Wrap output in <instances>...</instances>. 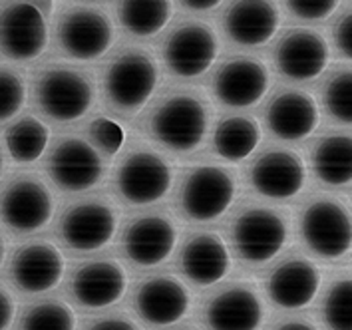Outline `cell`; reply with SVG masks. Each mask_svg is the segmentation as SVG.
Segmentation results:
<instances>
[{"label": "cell", "mask_w": 352, "mask_h": 330, "mask_svg": "<svg viewBox=\"0 0 352 330\" xmlns=\"http://www.w3.org/2000/svg\"><path fill=\"white\" fill-rule=\"evenodd\" d=\"M90 138L96 146L110 155L118 153L120 147L124 146V140H126L122 126L110 118H96L90 124Z\"/></svg>", "instance_id": "cell-34"}, {"label": "cell", "mask_w": 352, "mask_h": 330, "mask_svg": "<svg viewBox=\"0 0 352 330\" xmlns=\"http://www.w3.org/2000/svg\"><path fill=\"white\" fill-rule=\"evenodd\" d=\"M32 98L36 108L54 122H76L96 102L94 74L82 66L48 60L32 74Z\"/></svg>", "instance_id": "cell-2"}, {"label": "cell", "mask_w": 352, "mask_h": 330, "mask_svg": "<svg viewBox=\"0 0 352 330\" xmlns=\"http://www.w3.org/2000/svg\"><path fill=\"white\" fill-rule=\"evenodd\" d=\"M142 320L153 327H167L182 320L189 311V293L173 276H151L140 285L133 298Z\"/></svg>", "instance_id": "cell-21"}, {"label": "cell", "mask_w": 352, "mask_h": 330, "mask_svg": "<svg viewBox=\"0 0 352 330\" xmlns=\"http://www.w3.org/2000/svg\"><path fill=\"white\" fill-rule=\"evenodd\" d=\"M182 8L191 10V12H207L213 10L221 4L223 0H177Z\"/></svg>", "instance_id": "cell-39"}, {"label": "cell", "mask_w": 352, "mask_h": 330, "mask_svg": "<svg viewBox=\"0 0 352 330\" xmlns=\"http://www.w3.org/2000/svg\"><path fill=\"white\" fill-rule=\"evenodd\" d=\"M160 66L148 48L126 44L116 50L102 70L104 94L116 110L124 113L140 111L155 94Z\"/></svg>", "instance_id": "cell-3"}, {"label": "cell", "mask_w": 352, "mask_h": 330, "mask_svg": "<svg viewBox=\"0 0 352 330\" xmlns=\"http://www.w3.org/2000/svg\"><path fill=\"white\" fill-rule=\"evenodd\" d=\"M128 287L126 271L116 261L82 265L70 280V293L84 309H106L118 302Z\"/></svg>", "instance_id": "cell-22"}, {"label": "cell", "mask_w": 352, "mask_h": 330, "mask_svg": "<svg viewBox=\"0 0 352 330\" xmlns=\"http://www.w3.org/2000/svg\"><path fill=\"white\" fill-rule=\"evenodd\" d=\"M4 257H6V239H4L2 231H0V267L4 263Z\"/></svg>", "instance_id": "cell-41"}, {"label": "cell", "mask_w": 352, "mask_h": 330, "mask_svg": "<svg viewBox=\"0 0 352 330\" xmlns=\"http://www.w3.org/2000/svg\"><path fill=\"white\" fill-rule=\"evenodd\" d=\"M46 171L60 189L76 193L88 191L104 177V162L92 144L68 135L56 144L46 160Z\"/></svg>", "instance_id": "cell-14"}, {"label": "cell", "mask_w": 352, "mask_h": 330, "mask_svg": "<svg viewBox=\"0 0 352 330\" xmlns=\"http://www.w3.org/2000/svg\"><path fill=\"white\" fill-rule=\"evenodd\" d=\"M261 126L251 116H229L213 133V151L225 162L247 160L261 144Z\"/></svg>", "instance_id": "cell-27"}, {"label": "cell", "mask_w": 352, "mask_h": 330, "mask_svg": "<svg viewBox=\"0 0 352 330\" xmlns=\"http://www.w3.org/2000/svg\"><path fill=\"white\" fill-rule=\"evenodd\" d=\"M300 233L307 247L318 257L334 261L351 251V215L336 199L320 197L309 203L302 211Z\"/></svg>", "instance_id": "cell-10"}, {"label": "cell", "mask_w": 352, "mask_h": 330, "mask_svg": "<svg viewBox=\"0 0 352 330\" xmlns=\"http://www.w3.org/2000/svg\"><path fill=\"white\" fill-rule=\"evenodd\" d=\"M211 108L197 90L177 88L166 92L148 116L149 138L175 153H189L204 144Z\"/></svg>", "instance_id": "cell-1"}, {"label": "cell", "mask_w": 352, "mask_h": 330, "mask_svg": "<svg viewBox=\"0 0 352 330\" xmlns=\"http://www.w3.org/2000/svg\"><path fill=\"white\" fill-rule=\"evenodd\" d=\"M8 275L20 293H46L64 275V257L50 241H30L12 255Z\"/></svg>", "instance_id": "cell-18"}, {"label": "cell", "mask_w": 352, "mask_h": 330, "mask_svg": "<svg viewBox=\"0 0 352 330\" xmlns=\"http://www.w3.org/2000/svg\"><path fill=\"white\" fill-rule=\"evenodd\" d=\"M237 255L253 265L277 257L289 239V221L271 207H249L233 223L231 229Z\"/></svg>", "instance_id": "cell-9"}, {"label": "cell", "mask_w": 352, "mask_h": 330, "mask_svg": "<svg viewBox=\"0 0 352 330\" xmlns=\"http://www.w3.org/2000/svg\"><path fill=\"white\" fill-rule=\"evenodd\" d=\"M54 0H0V56L28 64L48 46V20Z\"/></svg>", "instance_id": "cell-4"}, {"label": "cell", "mask_w": 352, "mask_h": 330, "mask_svg": "<svg viewBox=\"0 0 352 330\" xmlns=\"http://www.w3.org/2000/svg\"><path fill=\"white\" fill-rule=\"evenodd\" d=\"M182 267L191 283L211 287L229 273V249L219 235L199 233L186 243L182 251Z\"/></svg>", "instance_id": "cell-25"}, {"label": "cell", "mask_w": 352, "mask_h": 330, "mask_svg": "<svg viewBox=\"0 0 352 330\" xmlns=\"http://www.w3.org/2000/svg\"><path fill=\"white\" fill-rule=\"evenodd\" d=\"M340 0H283L291 16L305 22H320L338 8Z\"/></svg>", "instance_id": "cell-35"}, {"label": "cell", "mask_w": 352, "mask_h": 330, "mask_svg": "<svg viewBox=\"0 0 352 330\" xmlns=\"http://www.w3.org/2000/svg\"><path fill=\"white\" fill-rule=\"evenodd\" d=\"M26 102V80L12 64L0 62V124L12 120Z\"/></svg>", "instance_id": "cell-32"}, {"label": "cell", "mask_w": 352, "mask_h": 330, "mask_svg": "<svg viewBox=\"0 0 352 330\" xmlns=\"http://www.w3.org/2000/svg\"><path fill=\"white\" fill-rule=\"evenodd\" d=\"M160 52L167 72L182 80H193L215 64L219 38L213 26L204 20H177L162 38Z\"/></svg>", "instance_id": "cell-6"}, {"label": "cell", "mask_w": 352, "mask_h": 330, "mask_svg": "<svg viewBox=\"0 0 352 330\" xmlns=\"http://www.w3.org/2000/svg\"><path fill=\"white\" fill-rule=\"evenodd\" d=\"M275 330H316L313 324L305 322V320H289V322H283L278 324Z\"/></svg>", "instance_id": "cell-40"}, {"label": "cell", "mask_w": 352, "mask_h": 330, "mask_svg": "<svg viewBox=\"0 0 352 330\" xmlns=\"http://www.w3.org/2000/svg\"><path fill=\"white\" fill-rule=\"evenodd\" d=\"M52 215V191L36 173H12L0 187V223L12 233H34Z\"/></svg>", "instance_id": "cell-7"}, {"label": "cell", "mask_w": 352, "mask_h": 330, "mask_svg": "<svg viewBox=\"0 0 352 330\" xmlns=\"http://www.w3.org/2000/svg\"><path fill=\"white\" fill-rule=\"evenodd\" d=\"M271 74L267 64L255 56H229L211 76L213 96L229 108H251L269 90Z\"/></svg>", "instance_id": "cell-12"}, {"label": "cell", "mask_w": 352, "mask_h": 330, "mask_svg": "<svg viewBox=\"0 0 352 330\" xmlns=\"http://www.w3.org/2000/svg\"><path fill=\"white\" fill-rule=\"evenodd\" d=\"M2 173H4V147L0 144V179H2Z\"/></svg>", "instance_id": "cell-42"}, {"label": "cell", "mask_w": 352, "mask_h": 330, "mask_svg": "<svg viewBox=\"0 0 352 330\" xmlns=\"http://www.w3.org/2000/svg\"><path fill=\"white\" fill-rule=\"evenodd\" d=\"M177 241V229L166 215H142L124 233V251L133 265L155 267L164 263Z\"/></svg>", "instance_id": "cell-20"}, {"label": "cell", "mask_w": 352, "mask_h": 330, "mask_svg": "<svg viewBox=\"0 0 352 330\" xmlns=\"http://www.w3.org/2000/svg\"><path fill=\"white\" fill-rule=\"evenodd\" d=\"M19 330H76V314L66 302L48 298L22 312Z\"/></svg>", "instance_id": "cell-30"}, {"label": "cell", "mask_w": 352, "mask_h": 330, "mask_svg": "<svg viewBox=\"0 0 352 330\" xmlns=\"http://www.w3.org/2000/svg\"><path fill=\"white\" fill-rule=\"evenodd\" d=\"M263 302L249 285H231L215 294L205 311L211 330H259Z\"/></svg>", "instance_id": "cell-23"}, {"label": "cell", "mask_w": 352, "mask_h": 330, "mask_svg": "<svg viewBox=\"0 0 352 330\" xmlns=\"http://www.w3.org/2000/svg\"><path fill=\"white\" fill-rule=\"evenodd\" d=\"M307 165L293 149H267L249 167V184L269 199H291L305 187Z\"/></svg>", "instance_id": "cell-17"}, {"label": "cell", "mask_w": 352, "mask_h": 330, "mask_svg": "<svg viewBox=\"0 0 352 330\" xmlns=\"http://www.w3.org/2000/svg\"><path fill=\"white\" fill-rule=\"evenodd\" d=\"M88 330H140V327L133 320H130L128 316L113 314V316H108V318L96 320Z\"/></svg>", "instance_id": "cell-38"}, {"label": "cell", "mask_w": 352, "mask_h": 330, "mask_svg": "<svg viewBox=\"0 0 352 330\" xmlns=\"http://www.w3.org/2000/svg\"><path fill=\"white\" fill-rule=\"evenodd\" d=\"M16 314V302L12 293L0 283V330H8Z\"/></svg>", "instance_id": "cell-37"}, {"label": "cell", "mask_w": 352, "mask_h": 330, "mask_svg": "<svg viewBox=\"0 0 352 330\" xmlns=\"http://www.w3.org/2000/svg\"><path fill=\"white\" fill-rule=\"evenodd\" d=\"M280 10L275 0H229L221 28L227 40L241 48L265 46L278 32Z\"/></svg>", "instance_id": "cell-16"}, {"label": "cell", "mask_w": 352, "mask_h": 330, "mask_svg": "<svg viewBox=\"0 0 352 330\" xmlns=\"http://www.w3.org/2000/svg\"><path fill=\"white\" fill-rule=\"evenodd\" d=\"M237 195L235 173L219 165H197L182 182L179 205L187 219L207 223L231 207Z\"/></svg>", "instance_id": "cell-8"}, {"label": "cell", "mask_w": 352, "mask_h": 330, "mask_svg": "<svg viewBox=\"0 0 352 330\" xmlns=\"http://www.w3.org/2000/svg\"><path fill=\"white\" fill-rule=\"evenodd\" d=\"M352 74L349 66L334 68L322 84V102L327 111L338 124L351 126L352 122Z\"/></svg>", "instance_id": "cell-31"}, {"label": "cell", "mask_w": 352, "mask_h": 330, "mask_svg": "<svg viewBox=\"0 0 352 330\" xmlns=\"http://www.w3.org/2000/svg\"><path fill=\"white\" fill-rule=\"evenodd\" d=\"M120 26L135 38L160 34L173 16L171 0H116Z\"/></svg>", "instance_id": "cell-26"}, {"label": "cell", "mask_w": 352, "mask_h": 330, "mask_svg": "<svg viewBox=\"0 0 352 330\" xmlns=\"http://www.w3.org/2000/svg\"><path fill=\"white\" fill-rule=\"evenodd\" d=\"M113 40V22L100 6L70 4L56 16V48L76 62H92L108 54Z\"/></svg>", "instance_id": "cell-5"}, {"label": "cell", "mask_w": 352, "mask_h": 330, "mask_svg": "<svg viewBox=\"0 0 352 330\" xmlns=\"http://www.w3.org/2000/svg\"><path fill=\"white\" fill-rule=\"evenodd\" d=\"M351 135L333 133L320 138L313 147V169L316 177L327 185H346L352 179Z\"/></svg>", "instance_id": "cell-28"}, {"label": "cell", "mask_w": 352, "mask_h": 330, "mask_svg": "<svg viewBox=\"0 0 352 330\" xmlns=\"http://www.w3.org/2000/svg\"><path fill=\"white\" fill-rule=\"evenodd\" d=\"M267 126L273 135L285 142H300L318 126L320 111L316 100L305 90L283 88L267 104Z\"/></svg>", "instance_id": "cell-19"}, {"label": "cell", "mask_w": 352, "mask_h": 330, "mask_svg": "<svg viewBox=\"0 0 352 330\" xmlns=\"http://www.w3.org/2000/svg\"><path fill=\"white\" fill-rule=\"evenodd\" d=\"M331 46L315 28H287L273 44V64L293 82L315 80L327 70Z\"/></svg>", "instance_id": "cell-11"}, {"label": "cell", "mask_w": 352, "mask_h": 330, "mask_svg": "<svg viewBox=\"0 0 352 330\" xmlns=\"http://www.w3.org/2000/svg\"><path fill=\"white\" fill-rule=\"evenodd\" d=\"M50 129L36 116H22L4 129V146L14 164H34L46 151Z\"/></svg>", "instance_id": "cell-29"}, {"label": "cell", "mask_w": 352, "mask_h": 330, "mask_svg": "<svg viewBox=\"0 0 352 330\" xmlns=\"http://www.w3.org/2000/svg\"><path fill=\"white\" fill-rule=\"evenodd\" d=\"M320 280V271L313 261L302 257L287 258L269 276L267 293L277 307L295 311L315 300Z\"/></svg>", "instance_id": "cell-24"}, {"label": "cell", "mask_w": 352, "mask_h": 330, "mask_svg": "<svg viewBox=\"0 0 352 330\" xmlns=\"http://www.w3.org/2000/svg\"><path fill=\"white\" fill-rule=\"evenodd\" d=\"M118 213L106 199H84L66 209L60 221L62 241L80 253H90L106 247L116 235Z\"/></svg>", "instance_id": "cell-15"}, {"label": "cell", "mask_w": 352, "mask_h": 330, "mask_svg": "<svg viewBox=\"0 0 352 330\" xmlns=\"http://www.w3.org/2000/svg\"><path fill=\"white\" fill-rule=\"evenodd\" d=\"M324 322L331 330H352V283L336 280L324 296Z\"/></svg>", "instance_id": "cell-33"}, {"label": "cell", "mask_w": 352, "mask_h": 330, "mask_svg": "<svg viewBox=\"0 0 352 330\" xmlns=\"http://www.w3.org/2000/svg\"><path fill=\"white\" fill-rule=\"evenodd\" d=\"M171 182V165L151 149L128 153L116 171L118 191L131 205H151L164 199Z\"/></svg>", "instance_id": "cell-13"}, {"label": "cell", "mask_w": 352, "mask_h": 330, "mask_svg": "<svg viewBox=\"0 0 352 330\" xmlns=\"http://www.w3.org/2000/svg\"><path fill=\"white\" fill-rule=\"evenodd\" d=\"M331 38L336 54L344 60H351L352 56V12L351 8H344L331 26Z\"/></svg>", "instance_id": "cell-36"}]
</instances>
